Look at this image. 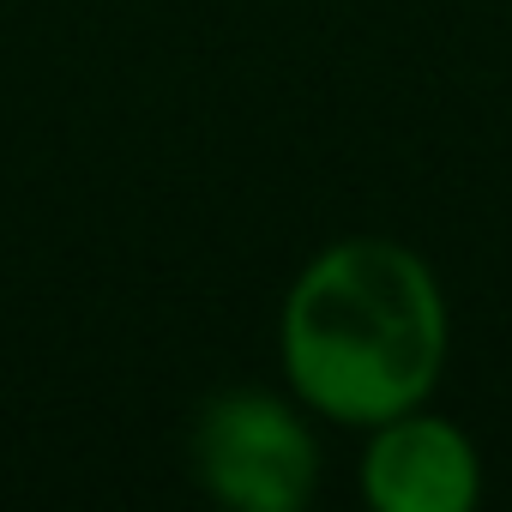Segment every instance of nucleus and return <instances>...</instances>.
Wrapping results in <instances>:
<instances>
[{
  "label": "nucleus",
  "instance_id": "1",
  "mask_svg": "<svg viewBox=\"0 0 512 512\" xmlns=\"http://www.w3.org/2000/svg\"><path fill=\"white\" fill-rule=\"evenodd\" d=\"M452 314L434 266L392 235H344L296 272L278 314V362L308 416L374 428L434 398Z\"/></svg>",
  "mask_w": 512,
  "mask_h": 512
},
{
  "label": "nucleus",
  "instance_id": "2",
  "mask_svg": "<svg viewBox=\"0 0 512 512\" xmlns=\"http://www.w3.org/2000/svg\"><path fill=\"white\" fill-rule=\"evenodd\" d=\"M193 482L235 512H302L320 488V440L302 398L229 386L199 404L187 440Z\"/></svg>",
  "mask_w": 512,
  "mask_h": 512
},
{
  "label": "nucleus",
  "instance_id": "3",
  "mask_svg": "<svg viewBox=\"0 0 512 512\" xmlns=\"http://www.w3.org/2000/svg\"><path fill=\"white\" fill-rule=\"evenodd\" d=\"M356 482L374 512H470L482 500V452L452 416L416 404L368 428Z\"/></svg>",
  "mask_w": 512,
  "mask_h": 512
}]
</instances>
